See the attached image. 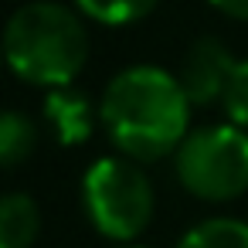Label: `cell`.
<instances>
[{"label": "cell", "instance_id": "cell-1", "mask_svg": "<svg viewBox=\"0 0 248 248\" xmlns=\"http://www.w3.org/2000/svg\"><path fill=\"white\" fill-rule=\"evenodd\" d=\"M190 99L177 75L156 65H129L102 92L99 123L106 126L119 156L136 163H153L187 140Z\"/></svg>", "mask_w": 248, "mask_h": 248}, {"label": "cell", "instance_id": "cell-2", "mask_svg": "<svg viewBox=\"0 0 248 248\" xmlns=\"http://www.w3.org/2000/svg\"><path fill=\"white\" fill-rule=\"evenodd\" d=\"M11 72L38 89H65L89 62V31L82 17L55 0L17 7L4 28Z\"/></svg>", "mask_w": 248, "mask_h": 248}, {"label": "cell", "instance_id": "cell-3", "mask_svg": "<svg viewBox=\"0 0 248 248\" xmlns=\"http://www.w3.org/2000/svg\"><path fill=\"white\" fill-rule=\"evenodd\" d=\"M82 207L102 238L133 241L150 228L153 184L136 160L99 156L82 177Z\"/></svg>", "mask_w": 248, "mask_h": 248}, {"label": "cell", "instance_id": "cell-4", "mask_svg": "<svg viewBox=\"0 0 248 248\" xmlns=\"http://www.w3.org/2000/svg\"><path fill=\"white\" fill-rule=\"evenodd\" d=\"M180 187L201 201L224 204L248 190V133L234 123L190 129L173 153Z\"/></svg>", "mask_w": 248, "mask_h": 248}, {"label": "cell", "instance_id": "cell-5", "mask_svg": "<svg viewBox=\"0 0 248 248\" xmlns=\"http://www.w3.org/2000/svg\"><path fill=\"white\" fill-rule=\"evenodd\" d=\"M234 68H238V62L217 38H201L187 48L177 78H180L190 106H214L224 99Z\"/></svg>", "mask_w": 248, "mask_h": 248}, {"label": "cell", "instance_id": "cell-6", "mask_svg": "<svg viewBox=\"0 0 248 248\" xmlns=\"http://www.w3.org/2000/svg\"><path fill=\"white\" fill-rule=\"evenodd\" d=\"M45 119L55 129L62 146H78L92 136L99 109H92L85 92H75L65 85V89H51L45 95Z\"/></svg>", "mask_w": 248, "mask_h": 248}, {"label": "cell", "instance_id": "cell-7", "mask_svg": "<svg viewBox=\"0 0 248 248\" xmlns=\"http://www.w3.org/2000/svg\"><path fill=\"white\" fill-rule=\"evenodd\" d=\"M41 231V211L28 194H7L0 201V248H31Z\"/></svg>", "mask_w": 248, "mask_h": 248}, {"label": "cell", "instance_id": "cell-8", "mask_svg": "<svg viewBox=\"0 0 248 248\" xmlns=\"http://www.w3.org/2000/svg\"><path fill=\"white\" fill-rule=\"evenodd\" d=\"M177 248H248V221L238 217H207L194 224Z\"/></svg>", "mask_w": 248, "mask_h": 248}, {"label": "cell", "instance_id": "cell-9", "mask_svg": "<svg viewBox=\"0 0 248 248\" xmlns=\"http://www.w3.org/2000/svg\"><path fill=\"white\" fill-rule=\"evenodd\" d=\"M38 146V129L24 112H4L0 119V163L7 170H14L17 163H24Z\"/></svg>", "mask_w": 248, "mask_h": 248}, {"label": "cell", "instance_id": "cell-10", "mask_svg": "<svg viewBox=\"0 0 248 248\" xmlns=\"http://www.w3.org/2000/svg\"><path fill=\"white\" fill-rule=\"evenodd\" d=\"M160 0H75V7L95 21V24H106V28H126V24H136L143 17H150L156 11Z\"/></svg>", "mask_w": 248, "mask_h": 248}, {"label": "cell", "instance_id": "cell-11", "mask_svg": "<svg viewBox=\"0 0 248 248\" xmlns=\"http://www.w3.org/2000/svg\"><path fill=\"white\" fill-rule=\"evenodd\" d=\"M224 112H228V123H234L238 129L248 133V62H238L231 82H228V92L221 99Z\"/></svg>", "mask_w": 248, "mask_h": 248}, {"label": "cell", "instance_id": "cell-12", "mask_svg": "<svg viewBox=\"0 0 248 248\" xmlns=\"http://www.w3.org/2000/svg\"><path fill=\"white\" fill-rule=\"evenodd\" d=\"M214 11H221L224 17H234V21H248V0H207Z\"/></svg>", "mask_w": 248, "mask_h": 248}, {"label": "cell", "instance_id": "cell-13", "mask_svg": "<svg viewBox=\"0 0 248 248\" xmlns=\"http://www.w3.org/2000/svg\"><path fill=\"white\" fill-rule=\"evenodd\" d=\"M126 248H146V245H126Z\"/></svg>", "mask_w": 248, "mask_h": 248}]
</instances>
